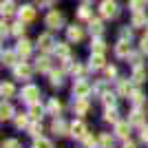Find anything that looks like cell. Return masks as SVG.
I'll return each instance as SVG.
<instances>
[{
    "mask_svg": "<svg viewBox=\"0 0 148 148\" xmlns=\"http://www.w3.org/2000/svg\"><path fill=\"white\" fill-rule=\"evenodd\" d=\"M47 111H49V115H56V117H58V115L62 113V102H60L58 97H51V99H49V106H47Z\"/></svg>",
    "mask_w": 148,
    "mask_h": 148,
    "instance_id": "cell-24",
    "label": "cell"
},
{
    "mask_svg": "<svg viewBox=\"0 0 148 148\" xmlns=\"http://www.w3.org/2000/svg\"><path fill=\"white\" fill-rule=\"evenodd\" d=\"M84 2H86V0H84Z\"/></svg>",
    "mask_w": 148,
    "mask_h": 148,
    "instance_id": "cell-52",
    "label": "cell"
},
{
    "mask_svg": "<svg viewBox=\"0 0 148 148\" xmlns=\"http://www.w3.org/2000/svg\"><path fill=\"white\" fill-rule=\"evenodd\" d=\"M2 148H20V142L18 139H5V142H2Z\"/></svg>",
    "mask_w": 148,
    "mask_h": 148,
    "instance_id": "cell-44",
    "label": "cell"
},
{
    "mask_svg": "<svg viewBox=\"0 0 148 148\" xmlns=\"http://www.w3.org/2000/svg\"><path fill=\"white\" fill-rule=\"evenodd\" d=\"M31 148H56V146H53V142H51V139H47V137H38Z\"/></svg>",
    "mask_w": 148,
    "mask_h": 148,
    "instance_id": "cell-37",
    "label": "cell"
},
{
    "mask_svg": "<svg viewBox=\"0 0 148 148\" xmlns=\"http://www.w3.org/2000/svg\"><path fill=\"white\" fill-rule=\"evenodd\" d=\"M139 137H142V142L148 144V126H142V133H139Z\"/></svg>",
    "mask_w": 148,
    "mask_h": 148,
    "instance_id": "cell-50",
    "label": "cell"
},
{
    "mask_svg": "<svg viewBox=\"0 0 148 148\" xmlns=\"http://www.w3.org/2000/svg\"><path fill=\"white\" fill-rule=\"evenodd\" d=\"M117 93L122 95V97H130V93H133L130 80H126V77H119V80H117Z\"/></svg>",
    "mask_w": 148,
    "mask_h": 148,
    "instance_id": "cell-16",
    "label": "cell"
},
{
    "mask_svg": "<svg viewBox=\"0 0 148 148\" xmlns=\"http://www.w3.org/2000/svg\"><path fill=\"white\" fill-rule=\"evenodd\" d=\"M130 102H133L135 106H142L144 104V93L142 91H133L130 93Z\"/></svg>",
    "mask_w": 148,
    "mask_h": 148,
    "instance_id": "cell-39",
    "label": "cell"
},
{
    "mask_svg": "<svg viewBox=\"0 0 148 148\" xmlns=\"http://www.w3.org/2000/svg\"><path fill=\"white\" fill-rule=\"evenodd\" d=\"M119 113H117V108H106L104 111V122H111V124H117L119 122V117H117Z\"/></svg>",
    "mask_w": 148,
    "mask_h": 148,
    "instance_id": "cell-34",
    "label": "cell"
},
{
    "mask_svg": "<svg viewBox=\"0 0 148 148\" xmlns=\"http://www.w3.org/2000/svg\"><path fill=\"white\" fill-rule=\"evenodd\" d=\"M13 11H16V2L13 0H5L2 2V16H11Z\"/></svg>",
    "mask_w": 148,
    "mask_h": 148,
    "instance_id": "cell-38",
    "label": "cell"
},
{
    "mask_svg": "<svg viewBox=\"0 0 148 148\" xmlns=\"http://www.w3.org/2000/svg\"><path fill=\"white\" fill-rule=\"evenodd\" d=\"M115 75H117V69H115V66H108V69H106V77H108V80L115 77Z\"/></svg>",
    "mask_w": 148,
    "mask_h": 148,
    "instance_id": "cell-49",
    "label": "cell"
},
{
    "mask_svg": "<svg viewBox=\"0 0 148 148\" xmlns=\"http://www.w3.org/2000/svg\"><path fill=\"white\" fill-rule=\"evenodd\" d=\"M130 126H133L130 122H122V119H119V122L115 124V135H117L119 139H124V142H126V139L130 137Z\"/></svg>",
    "mask_w": 148,
    "mask_h": 148,
    "instance_id": "cell-10",
    "label": "cell"
},
{
    "mask_svg": "<svg viewBox=\"0 0 148 148\" xmlns=\"http://www.w3.org/2000/svg\"><path fill=\"white\" fill-rule=\"evenodd\" d=\"M88 29H91V33H93V36H102V31H104V25H102V20H97V18H95V20H88Z\"/></svg>",
    "mask_w": 148,
    "mask_h": 148,
    "instance_id": "cell-28",
    "label": "cell"
},
{
    "mask_svg": "<svg viewBox=\"0 0 148 148\" xmlns=\"http://www.w3.org/2000/svg\"><path fill=\"white\" fill-rule=\"evenodd\" d=\"M20 99L25 102V104H38L40 102V88L38 86H33V84H27L22 91H20Z\"/></svg>",
    "mask_w": 148,
    "mask_h": 148,
    "instance_id": "cell-1",
    "label": "cell"
},
{
    "mask_svg": "<svg viewBox=\"0 0 148 148\" xmlns=\"http://www.w3.org/2000/svg\"><path fill=\"white\" fill-rule=\"evenodd\" d=\"M77 16H80L82 20H91V9H88L86 5H82L80 9H77Z\"/></svg>",
    "mask_w": 148,
    "mask_h": 148,
    "instance_id": "cell-41",
    "label": "cell"
},
{
    "mask_svg": "<svg viewBox=\"0 0 148 148\" xmlns=\"http://www.w3.org/2000/svg\"><path fill=\"white\" fill-rule=\"evenodd\" d=\"M73 113L75 115H86L88 113V99L86 97H75L73 99Z\"/></svg>",
    "mask_w": 148,
    "mask_h": 148,
    "instance_id": "cell-13",
    "label": "cell"
},
{
    "mask_svg": "<svg viewBox=\"0 0 148 148\" xmlns=\"http://www.w3.org/2000/svg\"><path fill=\"white\" fill-rule=\"evenodd\" d=\"M148 73H146V69L139 64V66H133V75H130V80L135 82V84H142V82H146Z\"/></svg>",
    "mask_w": 148,
    "mask_h": 148,
    "instance_id": "cell-17",
    "label": "cell"
},
{
    "mask_svg": "<svg viewBox=\"0 0 148 148\" xmlns=\"http://www.w3.org/2000/svg\"><path fill=\"white\" fill-rule=\"evenodd\" d=\"M38 49L42 51V53L56 49V40H53V36H51V33H42V36H38Z\"/></svg>",
    "mask_w": 148,
    "mask_h": 148,
    "instance_id": "cell-7",
    "label": "cell"
},
{
    "mask_svg": "<svg viewBox=\"0 0 148 148\" xmlns=\"http://www.w3.org/2000/svg\"><path fill=\"white\" fill-rule=\"evenodd\" d=\"M146 27H148V25H146Z\"/></svg>",
    "mask_w": 148,
    "mask_h": 148,
    "instance_id": "cell-53",
    "label": "cell"
},
{
    "mask_svg": "<svg viewBox=\"0 0 148 148\" xmlns=\"http://www.w3.org/2000/svg\"><path fill=\"white\" fill-rule=\"evenodd\" d=\"M56 56L58 58H62V60H69L71 58V47H69L66 42H56Z\"/></svg>",
    "mask_w": 148,
    "mask_h": 148,
    "instance_id": "cell-19",
    "label": "cell"
},
{
    "mask_svg": "<svg viewBox=\"0 0 148 148\" xmlns=\"http://www.w3.org/2000/svg\"><path fill=\"white\" fill-rule=\"evenodd\" d=\"M71 73H73L75 80H80V77H84V73H86V66H84V64H80V62H75L73 69H71Z\"/></svg>",
    "mask_w": 148,
    "mask_h": 148,
    "instance_id": "cell-36",
    "label": "cell"
},
{
    "mask_svg": "<svg viewBox=\"0 0 148 148\" xmlns=\"http://www.w3.org/2000/svg\"><path fill=\"white\" fill-rule=\"evenodd\" d=\"M18 18L22 20V22H33V20H36V9L31 5H22L18 9Z\"/></svg>",
    "mask_w": 148,
    "mask_h": 148,
    "instance_id": "cell-9",
    "label": "cell"
},
{
    "mask_svg": "<svg viewBox=\"0 0 148 148\" xmlns=\"http://www.w3.org/2000/svg\"><path fill=\"white\" fill-rule=\"evenodd\" d=\"M128 122L133 124V126H144V111L139 108V106L133 108V113L128 115Z\"/></svg>",
    "mask_w": 148,
    "mask_h": 148,
    "instance_id": "cell-18",
    "label": "cell"
},
{
    "mask_svg": "<svg viewBox=\"0 0 148 148\" xmlns=\"http://www.w3.org/2000/svg\"><path fill=\"white\" fill-rule=\"evenodd\" d=\"M119 38H122V40H133V29L122 27V29H119Z\"/></svg>",
    "mask_w": 148,
    "mask_h": 148,
    "instance_id": "cell-43",
    "label": "cell"
},
{
    "mask_svg": "<svg viewBox=\"0 0 148 148\" xmlns=\"http://www.w3.org/2000/svg\"><path fill=\"white\" fill-rule=\"evenodd\" d=\"M66 38H69V42H82V38H84V29L77 25H71L66 29Z\"/></svg>",
    "mask_w": 148,
    "mask_h": 148,
    "instance_id": "cell-11",
    "label": "cell"
},
{
    "mask_svg": "<svg viewBox=\"0 0 148 148\" xmlns=\"http://www.w3.org/2000/svg\"><path fill=\"white\" fill-rule=\"evenodd\" d=\"M44 25L49 27V29H62L64 27V13L58 11V9H51L49 13H47V18H44Z\"/></svg>",
    "mask_w": 148,
    "mask_h": 148,
    "instance_id": "cell-2",
    "label": "cell"
},
{
    "mask_svg": "<svg viewBox=\"0 0 148 148\" xmlns=\"http://www.w3.org/2000/svg\"><path fill=\"white\" fill-rule=\"evenodd\" d=\"M82 142H84V146H86V148H97L99 146V139H95L93 135H86Z\"/></svg>",
    "mask_w": 148,
    "mask_h": 148,
    "instance_id": "cell-40",
    "label": "cell"
},
{
    "mask_svg": "<svg viewBox=\"0 0 148 148\" xmlns=\"http://www.w3.org/2000/svg\"><path fill=\"white\" fill-rule=\"evenodd\" d=\"M146 25H148V18L144 16V13H133V25L130 27L139 29V27H146Z\"/></svg>",
    "mask_w": 148,
    "mask_h": 148,
    "instance_id": "cell-33",
    "label": "cell"
},
{
    "mask_svg": "<svg viewBox=\"0 0 148 148\" xmlns=\"http://www.w3.org/2000/svg\"><path fill=\"white\" fill-rule=\"evenodd\" d=\"M13 126L16 128H29V113L27 115H16L13 117Z\"/></svg>",
    "mask_w": 148,
    "mask_h": 148,
    "instance_id": "cell-31",
    "label": "cell"
},
{
    "mask_svg": "<svg viewBox=\"0 0 148 148\" xmlns=\"http://www.w3.org/2000/svg\"><path fill=\"white\" fill-rule=\"evenodd\" d=\"M16 53H18L22 60H27V58L31 56V42H29V40H25V38H20L18 44H16Z\"/></svg>",
    "mask_w": 148,
    "mask_h": 148,
    "instance_id": "cell-12",
    "label": "cell"
},
{
    "mask_svg": "<svg viewBox=\"0 0 148 148\" xmlns=\"http://www.w3.org/2000/svg\"><path fill=\"white\" fill-rule=\"evenodd\" d=\"M36 2H38L40 7H53V5L58 2V0H36Z\"/></svg>",
    "mask_w": 148,
    "mask_h": 148,
    "instance_id": "cell-48",
    "label": "cell"
},
{
    "mask_svg": "<svg viewBox=\"0 0 148 148\" xmlns=\"http://www.w3.org/2000/svg\"><path fill=\"white\" fill-rule=\"evenodd\" d=\"M29 135L33 137V139H38V137H42V124L40 122H33V124H29Z\"/></svg>",
    "mask_w": 148,
    "mask_h": 148,
    "instance_id": "cell-32",
    "label": "cell"
},
{
    "mask_svg": "<svg viewBox=\"0 0 148 148\" xmlns=\"http://www.w3.org/2000/svg\"><path fill=\"white\" fill-rule=\"evenodd\" d=\"M18 53H16V49H7V51H2V64L5 66H16L18 64Z\"/></svg>",
    "mask_w": 148,
    "mask_h": 148,
    "instance_id": "cell-15",
    "label": "cell"
},
{
    "mask_svg": "<svg viewBox=\"0 0 148 148\" xmlns=\"http://www.w3.org/2000/svg\"><path fill=\"white\" fill-rule=\"evenodd\" d=\"M13 75H16V80H31V75H33V69L29 66V62H18L16 66H13Z\"/></svg>",
    "mask_w": 148,
    "mask_h": 148,
    "instance_id": "cell-4",
    "label": "cell"
},
{
    "mask_svg": "<svg viewBox=\"0 0 148 148\" xmlns=\"http://www.w3.org/2000/svg\"><path fill=\"white\" fill-rule=\"evenodd\" d=\"M115 56L117 58H128L130 56V40H122L119 38V42L115 44Z\"/></svg>",
    "mask_w": 148,
    "mask_h": 148,
    "instance_id": "cell-14",
    "label": "cell"
},
{
    "mask_svg": "<svg viewBox=\"0 0 148 148\" xmlns=\"http://www.w3.org/2000/svg\"><path fill=\"white\" fill-rule=\"evenodd\" d=\"M115 137H117V135L99 133V146H102V148H113V146H115Z\"/></svg>",
    "mask_w": 148,
    "mask_h": 148,
    "instance_id": "cell-23",
    "label": "cell"
},
{
    "mask_svg": "<svg viewBox=\"0 0 148 148\" xmlns=\"http://www.w3.org/2000/svg\"><path fill=\"white\" fill-rule=\"evenodd\" d=\"M11 117H16V115H13V106L9 104V102H2V106H0V119L7 122V119H11Z\"/></svg>",
    "mask_w": 148,
    "mask_h": 148,
    "instance_id": "cell-25",
    "label": "cell"
},
{
    "mask_svg": "<svg viewBox=\"0 0 148 148\" xmlns=\"http://www.w3.org/2000/svg\"><path fill=\"white\" fill-rule=\"evenodd\" d=\"M139 51L148 56V36H144L142 40H139Z\"/></svg>",
    "mask_w": 148,
    "mask_h": 148,
    "instance_id": "cell-46",
    "label": "cell"
},
{
    "mask_svg": "<svg viewBox=\"0 0 148 148\" xmlns=\"http://www.w3.org/2000/svg\"><path fill=\"white\" fill-rule=\"evenodd\" d=\"M124 148H137V144L130 142V139H126V142H124Z\"/></svg>",
    "mask_w": 148,
    "mask_h": 148,
    "instance_id": "cell-51",
    "label": "cell"
},
{
    "mask_svg": "<svg viewBox=\"0 0 148 148\" xmlns=\"http://www.w3.org/2000/svg\"><path fill=\"white\" fill-rule=\"evenodd\" d=\"M91 91H93V86L84 80V77L75 80V84H73V97H88V93H91Z\"/></svg>",
    "mask_w": 148,
    "mask_h": 148,
    "instance_id": "cell-5",
    "label": "cell"
},
{
    "mask_svg": "<svg viewBox=\"0 0 148 148\" xmlns=\"http://www.w3.org/2000/svg\"><path fill=\"white\" fill-rule=\"evenodd\" d=\"M42 115H44V108L40 106V102L29 106V117L33 119V122H40V119H42Z\"/></svg>",
    "mask_w": 148,
    "mask_h": 148,
    "instance_id": "cell-22",
    "label": "cell"
},
{
    "mask_svg": "<svg viewBox=\"0 0 148 148\" xmlns=\"http://www.w3.org/2000/svg\"><path fill=\"white\" fill-rule=\"evenodd\" d=\"M71 135L75 137V139H84V137L88 135V126L82 119H75L73 124H71Z\"/></svg>",
    "mask_w": 148,
    "mask_h": 148,
    "instance_id": "cell-8",
    "label": "cell"
},
{
    "mask_svg": "<svg viewBox=\"0 0 148 148\" xmlns=\"http://www.w3.org/2000/svg\"><path fill=\"white\" fill-rule=\"evenodd\" d=\"M88 66H91L93 71H99V69H104V53H91Z\"/></svg>",
    "mask_w": 148,
    "mask_h": 148,
    "instance_id": "cell-20",
    "label": "cell"
},
{
    "mask_svg": "<svg viewBox=\"0 0 148 148\" xmlns=\"http://www.w3.org/2000/svg\"><path fill=\"white\" fill-rule=\"evenodd\" d=\"M36 71H40V73H51V60L47 56H40L36 60Z\"/></svg>",
    "mask_w": 148,
    "mask_h": 148,
    "instance_id": "cell-21",
    "label": "cell"
},
{
    "mask_svg": "<svg viewBox=\"0 0 148 148\" xmlns=\"http://www.w3.org/2000/svg\"><path fill=\"white\" fill-rule=\"evenodd\" d=\"M99 16L104 20H113L119 16V7L117 2H113V0H104L102 5H99Z\"/></svg>",
    "mask_w": 148,
    "mask_h": 148,
    "instance_id": "cell-3",
    "label": "cell"
},
{
    "mask_svg": "<svg viewBox=\"0 0 148 148\" xmlns=\"http://www.w3.org/2000/svg\"><path fill=\"white\" fill-rule=\"evenodd\" d=\"M11 33H13V36H22V33H25V22H22V20L16 22V25L11 27Z\"/></svg>",
    "mask_w": 148,
    "mask_h": 148,
    "instance_id": "cell-42",
    "label": "cell"
},
{
    "mask_svg": "<svg viewBox=\"0 0 148 148\" xmlns=\"http://www.w3.org/2000/svg\"><path fill=\"white\" fill-rule=\"evenodd\" d=\"M51 130H53V133H56L58 137L71 135V124H69L66 119H62V117H56V122L51 124Z\"/></svg>",
    "mask_w": 148,
    "mask_h": 148,
    "instance_id": "cell-6",
    "label": "cell"
},
{
    "mask_svg": "<svg viewBox=\"0 0 148 148\" xmlns=\"http://www.w3.org/2000/svg\"><path fill=\"white\" fill-rule=\"evenodd\" d=\"M102 102H104L106 108H115V106H117V97H115V93H104V95H102Z\"/></svg>",
    "mask_w": 148,
    "mask_h": 148,
    "instance_id": "cell-30",
    "label": "cell"
},
{
    "mask_svg": "<svg viewBox=\"0 0 148 148\" xmlns=\"http://www.w3.org/2000/svg\"><path fill=\"white\" fill-rule=\"evenodd\" d=\"M13 93H16V88H13L11 82H2V86H0V95H2V97H13Z\"/></svg>",
    "mask_w": 148,
    "mask_h": 148,
    "instance_id": "cell-35",
    "label": "cell"
},
{
    "mask_svg": "<svg viewBox=\"0 0 148 148\" xmlns=\"http://www.w3.org/2000/svg\"><path fill=\"white\" fill-rule=\"evenodd\" d=\"M146 2H148V0H128V9H130L133 13H144Z\"/></svg>",
    "mask_w": 148,
    "mask_h": 148,
    "instance_id": "cell-27",
    "label": "cell"
},
{
    "mask_svg": "<svg viewBox=\"0 0 148 148\" xmlns=\"http://www.w3.org/2000/svg\"><path fill=\"white\" fill-rule=\"evenodd\" d=\"M51 86H56V88H60L62 84H64V73L62 71H51Z\"/></svg>",
    "mask_w": 148,
    "mask_h": 148,
    "instance_id": "cell-29",
    "label": "cell"
},
{
    "mask_svg": "<svg viewBox=\"0 0 148 148\" xmlns=\"http://www.w3.org/2000/svg\"><path fill=\"white\" fill-rule=\"evenodd\" d=\"M104 51H106V42L99 36H95L91 42V53H104Z\"/></svg>",
    "mask_w": 148,
    "mask_h": 148,
    "instance_id": "cell-26",
    "label": "cell"
},
{
    "mask_svg": "<svg viewBox=\"0 0 148 148\" xmlns=\"http://www.w3.org/2000/svg\"><path fill=\"white\" fill-rule=\"evenodd\" d=\"M104 88H106V84H104V82H97V84H95V86H93V93H97V95H99V97H102V95H104Z\"/></svg>",
    "mask_w": 148,
    "mask_h": 148,
    "instance_id": "cell-45",
    "label": "cell"
},
{
    "mask_svg": "<svg viewBox=\"0 0 148 148\" xmlns=\"http://www.w3.org/2000/svg\"><path fill=\"white\" fill-rule=\"evenodd\" d=\"M128 60H130V64H133V66H139V62H142V56H139V53H130Z\"/></svg>",
    "mask_w": 148,
    "mask_h": 148,
    "instance_id": "cell-47",
    "label": "cell"
}]
</instances>
